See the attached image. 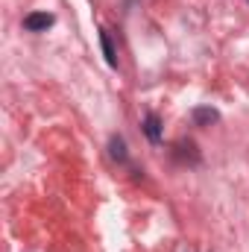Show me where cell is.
<instances>
[{
  "mask_svg": "<svg viewBox=\"0 0 249 252\" xmlns=\"http://www.w3.org/2000/svg\"><path fill=\"white\" fill-rule=\"evenodd\" d=\"M53 15L50 12H30L27 18H24V30H30V32H44L47 27H53Z\"/></svg>",
  "mask_w": 249,
  "mask_h": 252,
  "instance_id": "cell-1",
  "label": "cell"
},
{
  "mask_svg": "<svg viewBox=\"0 0 249 252\" xmlns=\"http://www.w3.org/2000/svg\"><path fill=\"white\" fill-rule=\"evenodd\" d=\"M144 132H147V138H150L153 144H158V141H161V126H158V115H153V112H150V115L144 118Z\"/></svg>",
  "mask_w": 249,
  "mask_h": 252,
  "instance_id": "cell-2",
  "label": "cell"
},
{
  "mask_svg": "<svg viewBox=\"0 0 249 252\" xmlns=\"http://www.w3.org/2000/svg\"><path fill=\"white\" fill-rule=\"evenodd\" d=\"M217 112L214 109H205V106H199V109H193V124L196 126H211V124H217Z\"/></svg>",
  "mask_w": 249,
  "mask_h": 252,
  "instance_id": "cell-3",
  "label": "cell"
},
{
  "mask_svg": "<svg viewBox=\"0 0 249 252\" xmlns=\"http://www.w3.org/2000/svg\"><path fill=\"white\" fill-rule=\"evenodd\" d=\"M100 41H103V53H106V62L112 64V67H118V53H115V47H112V35L103 30L100 32Z\"/></svg>",
  "mask_w": 249,
  "mask_h": 252,
  "instance_id": "cell-4",
  "label": "cell"
},
{
  "mask_svg": "<svg viewBox=\"0 0 249 252\" xmlns=\"http://www.w3.org/2000/svg\"><path fill=\"white\" fill-rule=\"evenodd\" d=\"M109 147H112V156H115L118 161H124V158H126V150H124V141H121V138H112V144H109Z\"/></svg>",
  "mask_w": 249,
  "mask_h": 252,
  "instance_id": "cell-5",
  "label": "cell"
}]
</instances>
